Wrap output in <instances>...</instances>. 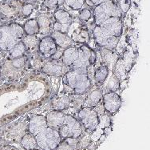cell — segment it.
<instances>
[{
  "instance_id": "15",
  "label": "cell",
  "mask_w": 150,
  "mask_h": 150,
  "mask_svg": "<svg viewBox=\"0 0 150 150\" xmlns=\"http://www.w3.org/2000/svg\"><path fill=\"white\" fill-rule=\"evenodd\" d=\"M65 116L66 114L62 113V111L53 110L46 116V120L47 122V125L51 128L58 130V128L63 123Z\"/></svg>"
},
{
  "instance_id": "36",
  "label": "cell",
  "mask_w": 150,
  "mask_h": 150,
  "mask_svg": "<svg viewBox=\"0 0 150 150\" xmlns=\"http://www.w3.org/2000/svg\"><path fill=\"white\" fill-rule=\"evenodd\" d=\"M33 10H34V6L32 5L31 3H26V4L22 6L21 14L24 17H28L31 14V13L33 12Z\"/></svg>"
},
{
  "instance_id": "30",
  "label": "cell",
  "mask_w": 150,
  "mask_h": 150,
  "mask_svg": "<svg viewBox=\"0 0 150 150\" xmlns=\"http://www.w3.org/2000/svg\"><path fill=\"white\" fill-rule=\"evenodd\" d=\"M64 3L69 9L73 11H78L82 8L86 3V0H65Z\"/></svg>"
},
{
  "instance_id": "9",
  "label": "cell",
  "mask_w": 150,
  "mask_h": 150,
  "mask_svg": "<svg viewBox=\"0 0 150 150\" xmlns=\"http://www.w3.org/2000/svg\"><path fill=\"white\" fill-rule=\"evenodd\" d=\"M101 28L111 36L119 38L122 34V21L121 17H111L100 25Z\"/></svg>"
},
{
  "instance_id": "11",
  "label": "cell",
  "mask_w": 150,
  "mask_h": 150,
  "mask_svg": "<svg viewBox=\"0 0 150 150\" xmlns=\"http://www.w3.org/2000/svg\"><path fill=\"white\" fill-rule=\"evenodd\" d=\"M18 42L12 35L8 25L0 27V48L3 50H11L13 47Z\"/></svg>"
},
{
  "instance_id": "32",
  "label": "cell",
  "mask_w": 150,
  "mask_h": 150,
  "mask_svg": "<svg viewBox=\"0 0 150 150\" xmlns=\"http://www.w3.org/2000/svg\"><path fill=\"white\" fill-rule=\"evenodd\" d=\"M119 85H120L119 78H117V76H116L115 75H112L107 84V88L110 90V92H116L118 89Z\"/></svg>"
},
{
  "instance_id": "16",
  "label": "cell",
  "mask_w": 150,
  "mask_h": 150,
  "mask_svg": "<svg viewBox=\"0 0 150 150\" xmlns=\"http://www.w3.org/2000/svg\"><path fill=\"white\" fill-rule=\"evenodd\" d=\"M47 127L48 125H47L46 117L42 115H37L30 121L28 129H29L30 133L35 136L42 130H43Z\"/></svg>"
},
{
  "instance_id": "34",
  "label": "cell",
  "mask_w": 150,
  "mask_h": 150,
  "mask_svg": "<svg viewBox=\"0 0 150 150\" xmlns=\"http://www.w3.org/2000/svg\"><path fill=\"white\" fill-rule=\"evenodd\" d=\"M65 2V0H46V6L50 10H54L62 6Z\"/></svg>"
},
{
  "instance_id": "5",
  "label": "cell",
  "mask_w": 150,
  "mask_h": 150,
  "mask_svg": "<svg viewBox=\"0 0 150 150\" xmlns=\"http://www.w3.org/2000/svg\"><path fill=\"white\" fill-rule=\"evenodd\" d=\"M93 35L96 43L102 48L113 51L118 44L119 38L107 34L101 27L95 25L93 28Z\"/></svg>"
},
{
  "instance_id": "7",
  "label": "cell",
  "mask_w": 150,
  "mask_h": 150,
  "mask_svg": "<svg viewBox=\"0 0 150 150\" xmlns=\"http://www.w3.org/2000/svg\"><path fill=\"white\" fill-rule=\"evenodd\" d=\"M54 23H53V28L55 32L67 34L69 28L73 22L72 17L69 13L63 9H58L54 13Z\"/></svg>"
},
{
  "instance_id": "21",
  "label": "cell",
  "mask_w": 150,
  "mask_h": 150,
  "mask_svg": "<svg viewBox=\"0 0 150 150\" xmlns=\"http://www.w3.org/2000/svg\"><path fill=\"white\" fill-rule=\"evenodd\" d=\"M102 97H103V95H102L101 90L99 89V88H97V89L91 91L88 94L86 100L84 104H86V107H95L101 102V100H102Z\"/></svg>"
},
{
  "instance_id": "22",
  "label": "cell",
  "mask_w": 150,
  "mask_h": 150,
  "mask_svg": "<svg viewBox=\"0 0 150 150\" xmlns=\"http://www.w3.org/2000/svg\"><path fill=\"white\" fill-rule=\"evenodd\" d=\"M101 54L102 60L105 62V64H106L105 66L109 68V67H112L113 64L117 63V61L118 60L117 55L116 53L111 51V50L102 48L101 50Z\"/></svg>"
},
{
  "instance_id": "25",
  "label": "cell",
  "mask_w": 150,
  "mask_h": 150,
  "mask_svg": "<svg viewBox=\"0 0 150 150\" xmlns=\"http://www.w3.org/2000/svg\"><path fill=\"white\" fill-rule=\"evenodd\" d=\"M21 144H22L24 149H26L27 150L36 149L38 147L35 136L34 135H32L31 133H27L23 136V139H22V141H21Z\"/></svg>"
},
{
  "instance_id": "13",
  "label": "cell",
  "mask_w": 150,
  "mask_h": 150,
  "mask_svg": "<svg viewBox=\"0 0 150 150\" xmlns=\"http://www.w3.org/2000/svg\"><path fill=\"white\" fill-rule=\"evenodd\" d=\"M67 35L75 43H88L90 42V34L88 30L84 27L80 26L74 28L70 25L69 31L67 32Z\"/></svg>"
},
{
  "instance_id": "23",
  "label": "cell",
  "mask_w": 150,
  "mask_h": 150,
  "mask_svg": "<svg viewBox=\"0 0 150 150\" xmlns=\"http://www.w3.org/2000/svg\"><path fill=\"white\" fill-rule=\"evenodd\" d=\"M70 103V97L67 95H62L59 97H55L53 99L52 105L55 110L58 111H63L69 107Z\"/></svg>"
},
{
  "instance_id": "2",
  "label": "cell",
  "mask_w": 150,
  "mask_h": 150,
  "mask_svg": "<svg viewBox=\"0 0 150 150\" xmlns=\"http://www.w3.org/2000/svg\"><path fill=\"white\" fill-rule=\"evenodd\" d=\"M122 12L113 0L101 3L93 10V19L95 25H100L111 17H121Z\"/></svg>"
},
{
  "instance_id": "1",
  "label": "cell",
  "mask_w": 150,
  "mask_h": 150,
  "mask_svg": "<svg viewBox=\"0 0 150 150\" xmlns=\"http://www.w3.org/2000/svg\"><path fill=\"white\" fill-rule=\"evenodd\" d=\"M64 84L74 90L75 94L83 95L91 87L87 68H77L64 74Z\"/></svg>"
},
{
  "instance_id": "14",
  "label": "cell",
  "mask_w": 150,
  "mask_h": 150,
  "mask_svg": "<svg viewBox=\"0 0 150 150\" xmlns=\"http://www.w3.org/2000/svg\"><path fill=\"white\" fill-rule=\"evenodd\" d=\"M38 49L42 55L45 57H51L58 49V46L55 43L51 36L47 35L39 40Z\"/></svg>"
},
{
  "instance_id": "19",
  "label": "cell",
  "mask_w": 150,
  "mask_h": 150,
  "mask_svg": "<svg viewBox=\"0 0 150 150\" xmlns=\"http://www.w3.org/2000/svg\"><path fill=\"white\" fill-rule=\"evenodd\" d=\"M51 37L54 39L57 46L62 48V49H66L69 47H71V45H72V39H70L69 36L67 35V34H64V33L54 31V32H52V34H51Z\"/></svg>"
},
{
  "instance_id": "24",
  "label": "cell",
  "mask_w": 150,
  "mask_h": 150,
  "mask_svg": "<svg viewBox=\"0 0 150 150\" xmlns=\"http://www.w3.org/2000/svg\"><path fill=\"white\" fill-rule=\"evenodd\" d=\"M24 32L28 35H37L39 33V27L36 19H30L27 20L23 27Z\"/></svg>"
},
{
  "instance_id": "18",
  "label": "cell",
  "mask_w": 150,
  "mask_h": 150,
  "mask_svg": "<svg viewBox=\"0 0 150 150\" xmlns=\"http://www.w3.org/2000/svg\"><path fill=\"white\" fill-rule=\"evenodd\" d=\"M78 57V48L69 47L64 49L62 56V62L67 67H72L74 62L77 60Z\"/></svg>"
},
{
  "instance_id": "6",
  "label": "cell",
  "mask_w": 150,
  "mask_h": 150,
  "mask_svg": "<svg viewBox=\"0 0 150 150\" xmlns=\"http://www.w3.org/2000/svg\"><path fill=\"white\" fill-rule=\"evenodd\" d=\"M78 119L86 129L93 132L98 128V115L93 108L85 107L81 108L78 112Z\"/></svg>"
},
{
  "instance_id": "39",
  "label": "cell",
  "mask_w": 150,
  "mask_h": 150,
  "mask_svg": "<svg viewBox=\"0 0 150 150\" xmlns=\"http://www.w3.org/2000/svg\"><path fill=\"white\" fill-rule=\"evenodd\" d=\"M96 60H97V54H96V52L92 49L91 55H90V65H93V64H95Z\"/></svg>"
},
{
  "instance_id": "35",
  "label": "cell",
  "mask_w": 150,
  "mask_h": 150,
  "mask_svg": "<svg viewBox=\"0 0 150 150\" xmlns=\"http://www.w3.org/2000/svg\"><path fill=\"white\" fill-rule=\"evenodd\" d=\"M92 16V12L89 8H84L79 13V19L82 22H87Z\"/></svg>"
},
{
  "instance_id": "33",
  "label": "cell",
  "mask_w": 150,
  "mask_h": 150,
  "mask_svg": "<svg viewBox=\"0 0 150 150\" xmlns=\"http://www.w3.org/2000/svg\"><path fill=\"white\" fill-rule=\"evenodd\" d=\"M131 0H117V5L122 13H126L131 7Z\"/></svg>"
},
{
  "instance_id": "31",
  "label": "cell",
  "mask_w": 150,
  "mask_h": 150,
  "mask_svg": "<svg viewBox=\"0 0 150 150\" xmlns=\"http://www.w3.org/2000/svg\"><path fill=\"white\" fill-rule=\"evenodd\" d=\"M110 116L106 114H100L98 115V127H99L101 129H104L106 128L110 125Z\"/></svg>"
},
{
  "instance_id": "4",
  "label": "cell",
  "mask_w": 150,
  "mask_h": 150,
  "mask_svg": "<svg viewBox=\"0 0 150 150\" xmlns=\"http://www.w3.org/2000/svg\"><path fill=\"white\" fill-rule=\"evenodd\" d=\"M58 131L61 138L77 139L81 136L82 128L79 121L72 116L66 115L63 123Z\"/></svg>"
},
{
  "instance_id": "10",
  "label": "cell",
  "mask_w": 150,
  "mask_h": 150,
  "mask_svg": "<svg viewBox=\"0 0 150 150\" xmlns=\"http://www.w3.org/2000/svg\"><path fill=\"white\" fill-rule=\"evenodd\" d=\"M67 67L62 62L58 61V60H52L45 63L42 67V70L47 75L60 76L67 72Z\"/></svg>"
},
{
  "instance_id": "40",
  "label": "cell",
  "mask_w": 150,
  "mask_h": 150,
  "mask_svg": "<svg viewBox=\"0 0 150 150\" xmlns=\"http://www.w3.org/2000/svg\"><path fill=\"white\" fill-rule=\"evenodd\" d=\"M33 150H39V149H33Z\"/></svg>"
},
{
  "instance_id": "8",
  "label": "cell",
  "mask_w": 150,
  "mask_h": 150,
  "mask_svg": "<svg viewBox=\"0 0 150 150\" xmlns=\"http://www.w3.org/2000/svg\"><path fill=\"white\" fill-rule=\"evenodd\" d=\"M104 110L110 114H115L118 112L121 105V96L116 92H110L103 95Z\"/></svg>"
},
{
  "instance_id": "38",
  "label": "cell",
  "mask_w": 150,
  "mask_h": 150,
  "mask_svg": "<svg viewBox=\"0 0 150 150\" xmlns=\"http://www.w3.org/2000/svg\"><path fill=\"white\" fill-rule=\"evenodd\" d=\"M109 0H86V3H87V5L90 6H96L101 4V3H103L105 2H107Z\"/></svg>"
},
{
  "instance_id": "20",
  "label": "cell",
  "mask_w": 150,
  "mask_h": 150,
  "mask_svg": "<svg viewBox=\"0 0 150 150\" xmlns=\"http://www.w3.org/2000/svg\"><path fill=\"white\" fill-rule=\"evenodd\" d=\"M21 8H22L21 4H15L13 3H8V1H6L0 6V13L6 17H10L18 14L21 11Z\"/></svg>"
},
{
  "instance_id": "12",
  "label": "cell",
  "mask_w": 150,
  "mask_h": 150,
  "mask_svg": "<svg viewBox=\"0 0 150 150\" xmlns=\"http://www.w3.org/2000/svg\"><path fill=\"white\" fill-rule=\"evenodd\" d=\"M91 52L92 49L87 45H82L80 48H78V57L72 65L74 69L87 68V67L90 66Z\"/></svg>"
},
{
  "instance_id": "37",
  "label": "cell",
  "mask_w": 150,
  "mask_h": 150,
  "mask_svg": "<svg viewBox=\"0 0 150 150\" xmlns=\"http://www.w3.org/2000/svg\"><path fill=\"white\" fill-rule=\"evenodd\" d=\"M26 62V57L22 56V57L16 58V59H13L12 60V65L15 67V68H19L24 65Z\"/></svg>"
},
{
  "instance_id": "17",
  "label": "cell",
  "mask_w": 150,
  "mask_h": 150,
  "mask_svg": "<svg viewBox=\"0 0 150 150\" xmlns=\"http://www.w3.org/2000/svg\"><path fill=\"white\" fill-rule=\"evenodd\" d=\"M37 19L38 24L39 27V33L45 35H49L51 33V28H52V21L50 18L46 14H39Z\"/></svg>"
},
{
  "instance_id": "29",
  "label": "cell",
  "mask_w": 150,
  "mask_h": 150,
  "mask_svg": "<svg viewBox=\"0 0 150 150\" xmlns=\"http://www.w3.org/2000/svg\"><path fill=\"white\" fill-rule=\"evenodd\" d=\"M8 27L12 35H14L18 40H19L20 39H23V35L25 34L23 27H22L20 24L17 23H11V24H9Z\"/></svg>"
},
{
  "instance_id": "28",
  "label": "cell",
  "mask_w": 150,
  "mask_h": 150,
  "mask_svg": "<svg viewBox=\"0 0 150 150\" xmlns=\"http://www.w3.org/2000/svg\"><path fill=\"white\" fill-rule=\"evenodd\" d=\"M22 42L26 47V49H35L37 47H38L39 39L36 35H26L24 36L22 39Z\"/></svg>"
},
{
  "instance_id": "26",
  "label": "cell",
  "mask_w": 150,
  "mask_h": 150,
  "mask_svg": "<svg viewBox=\"0 0 150 150\" xmlns=\"http://www.w3.org/2000/svg\"><path fill=\"white\" fill-rule=\"evenodd\" d=\"M109 75V68L106 66H99L97 67L94 72V79L96 83L101 84L104 83Z\"/></svg>"
},
{
  "instance_id": "27",
  "label": "cell",
  "mask_w": 150,
  "mask_h": 150,
  "mask_svg": "<svg viewBox=\"0 0 150 150\" xmlns=\"http://www.w3.org/2000/svg\"><path fill=\"white\" fill-rule=\"evenodd\" d=\"M26 47L22 41H18L15 46L13 47L11 50H10V55L12 59L22 57L26 52Z\"/></svg>"
},
{
  "instance_id": "3",
  "label": "cell",
  "mask_w": 150,
  "mask_h": 150,
  "mask_svg": "<svg viewBox=\"0 0 150 150\" xmlns=\"http://www.w3.org/2000/svg\"><path fill=\"white\" fill-rule=\"evenodd\" d=\"M38 146L42 150H53L59 146L61 138L58 130L49 126L35 135Z\"/></svg>"
}]
</instances>
